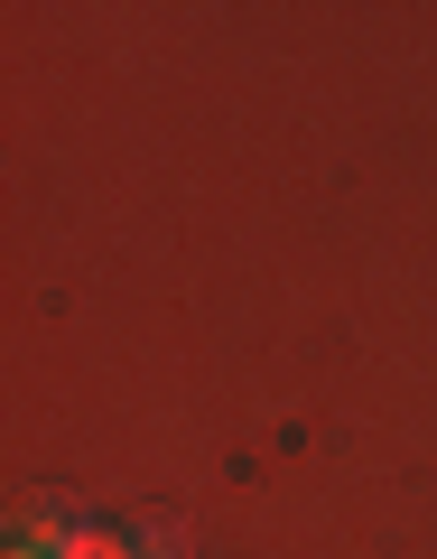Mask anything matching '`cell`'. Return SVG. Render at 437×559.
I'll list each match as a JSON object with an SVG mask.
<instances>
[{
  "mask_svg": "<svg viewBox=\"0 0 437 559\" xmlns=\"http://www.w3.org/2000/svg\"><path fill=\"white\" fill-rule=\"evenodd\" d=\"M84 532V513L75 503H57V495H20V513H10V550H47V559H65V540Z\"/></svg>",
  "mask_w": 437,
  "mask_h": 559,
  "instance_id": "obj_1",
  "label": "cell"
},
{
  "mask_svg": "<svg viewBox=\"0 0 437 559\" xmlns=\"http://www.w3.org/2000/svg\"><path fill=\"white\" fill-rule=\"evenodd\" d=\"M131 532V559H186V522L178 513H139V522H121Z\"/></svg>",
  "mask_w": 437,
  "mask_h": 559,
  "instance_id": "obj_2",
  "label": "cell"
},
{
  "mask_svg": "<svg viewBox=\"0 0 437 559\" xmlns=\"http://www.w3.org/2000/svg\"><path fill=\"white\" fill-rule=\"evenodd\" d=\"M65 559H131V532H112V522H84V532L65 540Z\"/></svg>",
  "mask_w": 437,
  "mask_h": 559,
  "instance_id": "obj_3",
  "label": "cell"
},
{
  "mask_svg": "<svg viewBox=\"0 0 437 559\" xmlns=\"http://www.w3.org/2000/svg\"><path fill=\"white\" fill-rule=\"evenodd\" d=\"M10 559H47V550H10Z\"/></svg>",
  "mask_w": 437,
  "mask_h": 559,
  "instance_id": "obj_4",
  "label": "cell"
}]
</instances>
